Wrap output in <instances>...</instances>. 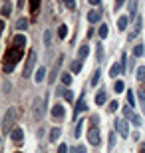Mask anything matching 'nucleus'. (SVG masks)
<instances>
[{
    "instance_id": "38",
    "label": "nucleus",
    "mask_w": 145,
    "mask_h": 153,
    "mask_svg": "<svg viewBox=\"0 0 145 153\" xmlns=\"http://www.w3.org/2000/svg\"><path fill=\"white\" fill-rule=\"evenodd\" d=\"M12 70H14V64H10V62H4V72H6V74H10Z\"/></svg>"
},
{
    "instance_id": "35",
    "label": "nucleus",
    "mask_w": 145,
    "mask_h": 153,
    "mask_svg": "<svg viewBox=\"0 0 145 153\" xmlns=\"http://www.w3.org/2000/svg\"><path fill=\"white\" fill-rule=\"evenodd\" d=\"M38 8H40V0H30V10L36 12Z\"/></svg>"
},
{
    "instance_id": "39",
    "label": "nucleus",
    "mask_w": 145,
    "mask_h": 153,
    "mask_svg": "<svg viewBox=\"0 0 145 153\" xmlns=\"http://www.w3.org/2000/svg\"><path fill=\"white\" fill-rule=\"evenodd\" d=\"M64 97H66L68 102H72V100H74V91L72 90H66V91H64Z\"/></svg>"
},
{
    "instance_id": "3",
    "label": "nucleus",
    "mask_w": 145,
    "mask_h": 153,
    "mask_svg": "<svg viewBox=\"0 0 145 153\" xmlns=\"http://www.w3.org/2000/svg\"><path fill=\"white\" fill-rule=\"evenodd\" d=\"M36 60H38V56H36V52L32 50L28 54V60H26V66H24V72H22L24 78H30V76H32L34 68H36Z\"/></svg>"
},
{
    "instance_id": "12",
    "label": "nucleus",
    "mask_w": 145,
    "mask_h": 153,
    "mask_svg": "<svg viewBox=\"0 0 145 153\" xmlns=\"http://www.w3.org/2000/svg\"><path fill=\"white\" fill-rule=\"evenodd\" d=\"M24 44H26V36H22V34L14 36V48H20V50H22Z\"/></svg>"
},
{
    "instance_id": "7",
    "label": "nucleus",
    "mask_w": 145,
    "mask_h": 153,
    "mask_svg": "<svg viewBox=\"0 0 145 153\" xmlns=\"http://www.w3.org/2000/svg\"><path fill=\"white\" fill-rule=\"evenodd\" d=\"M88 141L91 143V145H95V147H97V145H100V131H97V127H91V129L88 131Z\"/></svg>"
},
{
    "instance_id": "28",
    "label": "nucleus",
    "mask_w": 145,
    "mask_h": 153,
    "mask_svg": "<svg viewBox=\"0 0 145 153\" xmlns=\"http://www.w3.org/2000/svg\"><path fill=\"white\" fill-rule=\"evenodd\" d=\"M82 129H84V119H80V123L76 125V133H74V137H80V135H82Z\"/></svg>"
},
{
    "instance_id": "47",
    "label": "nucleus",
    "mask_w": 145,
    "mask_h": 153,
    "mask_svg": "<svg viewBox=\"0 0 145 153\" xmlns=\"http://www.w3.org/2000/svg\"><path fill=\"white\" fill-rule=\"evenodd\" d=\"M141 153H145V143H143V145H141Z\"/></svg>"
},
{
    "instance_id": "42",
    "label": "nucleus",
    "mask_w": 145,
    "mask_h": 153,
    "mask_svg": "<svg viewBox=\"0 0 145 153\" xmlns=\"http://www.w3.org/2000/svg\"><path fill=\"white\" fill-rule=\"evenodd\" d=\"M117 108H119V103H117V102H112V103H109V111H117Z\"/></svg>"
},
{
    "instance_id": "22",
    "label": "nucleus",
    "mask_w": 145,
    "mask_h": 153,
    "mask_svg": "<svg viewBox=\"0 0 145 153\" xmlns=\"http://www.w3.org/2000/svg\"><path fill=\"white\" fill-rule=\"evenodd\" d=\"M16 28L18 30H26L28 28V20H26V18H20V20L16 22Z\"/></svg>"
},
{
    "instance_id": "44",
    "label": "nucleus",
    "mask_w": 145,
    "mask_h": 153,
    "mask_svg": "<svg viewBox=\"0 0 145 153\" xmlns=\"http://www.w3.org/2000/svg\"><path fill=\"white\" fill-rule=\"evenodd\" d=\"M123 2H125V0H115V6H113V10H119V8L123 6Z\"/></svg>"
},
{
    "instance_id": "27",
    "label": "nucleus",
    "mask_w": 145,
    "mask_h": 153,
    "mask_svg": "<svg viewBox=\"0 0 145 153\" xmlns=\"http://www.w3.org/2000/svg\"><path fill=\"white\" fill-rule=\"evenodd\" d=\"M123 115L131 119V117L135 115V114H133V108H131V105H125V108H123Z\"/></svg>"
},
{
    "instance_id": "19",
    "label": "nucleus",
    "mask_w": 145,
    "mask_h": 153,
    "mask_svg": "<svg viewBox=\"0 0 145 153\" xmlns=\"http://www.w3.org/2000/svg\"><path fill=\"white\" fill-rule=\"evenodd\" d=\"M60 127H54V129L50 131V141H58V139H60Z\"/></svg>"
},
{
    "instance_id": "25",
    "label": "nucleus",
    "mask_w": 145,
    "mask_h": 153,
    "mask_svg": "<svg viewBox=\"0 0 145 153\" xmlns=\"http://www.w3.org/2000/svg\"><path fill=\"white\" fill-rule=\"evenodd\" d=\"M58 36H60L62 40H64V38L68 36V26H66V24H62L60 28H58Z\"/></svg>"
},
{
    "instance_id": "33",
    "label": "nucleus",
    "mask_w": 145,
    "mask_h": 153,
    "mask_svg": "<svg viewBox=\"0 0 145 153\" xmlns=\"http://www.w3.org/2000/svg\"><path fill=\"white\" fill-rule=\"evenodd\" d=\"M100 84V70H95V74L91 76V85H97Z\"/></svg>"
},
{
    "instance_id": "30",
    "label": "nucleus",
    "mask_w": 145,
    "mask_h": 153,
    "mask_svg": "<svg viewBox=\"0 0 145 153\" xmlns=\"http://www.w3.org/2000/svg\"><path fill=\"white\" fill-rule=\"evenodd\" d=\"M72 72H74V74H80V72H82V62L76 60V62L72 64Z\"/></svg>"
},
{
    "instance_id": "17",
    "label": "nucleus",
    "mask_w": 145,
    "mask_h": 153,
    "mask_svg": "<svg viewBox=\"0 0 145 153\" xmlns=\"http://www.w3.org/2000/svg\"><path fill=\"white\" fill-rule=\"evenodd\" d=\"M100 18H101V14H100V12H95V10H89V12H88V20H89L91 24H94V22H97Z\"/></svg>"
},
{
    "instance_id": "15",
    "label": "nucleus",
    "mask_w": 145,
    "mask_h": 153,
    "mask_svg": "<svg viewBox=\"0 0 145 153\" xmlns=\"http://www.w3.org/2000/svg\"><path fill=\"white\" fill-rule=\"evenodd\" d=\"M137 14V0H129V18H135Z\"/></svg>"
},
{
    "instance_id": "20",
    "label": "nucleus",
    "mask_w": 145,
    "mask_h": 153,
    "mask_svg": "<svg viewBox=\"0 0 145 153\" xmlns=\"http://www.w3.org/2000/svg\"><path fill=\"white\" fill-rule=\"evenodd\" d=\"M44 46H46V48H50V46H52V32H50V30H46V32H44Z\"/></svg>"
},
{
    "instance_id": "32",
    "label": "nucleus",
    "mask_w": 145,
    "mask_h": 153,
    "mask_svg": "<svg viewBox=\"0 0 145 153\" xmlns=\"http://www.w3.org/2000/svg\"><path fill=\"white\" fill-rule=\"evenodd\" d=\"M64 6H66L68 10H74L76 8V0H64Z\"/></svg>"
},
{
    "instance_id": "13",
    "label": "nucleus",
    "mask_w": 145,
    "mask_h": 153,
    "mask_svg": "<svg viewBox=\"0 0 145 153\" xmlns=\"http://www.w3.org/2000/svg\"><path fill=\"white\" fill-rule=\"evenodd\" d=\"M46 78V68H38L36 70V76H34V79H36V84H42Z\"/></svg>"
},
{
    "instance_id": "8",
    "label": "nucleus",
    "mask_w": 145,
    "mask_h": 153,
    "mask_svg": "<svg viewBox=\"0 0 145 153\" xmlns=\"http://www.w3.org/2000/svg\"><path fill=\"white\" fill-rule=\"evenodd\" d=\"M139 30H141V16L135 18V22H133V28H131V32L127 34V40H133L137 38V34H139Z\"/></svg>"
},
{
    "instance_id": "11",
    "label": "nucleus",
    "mask_w": 145,
    "mask_h": 153,
    "mask_svg": "<svg viewBox=\"0 0 145 153\" xmlns=\"http://www.w3.org/2000/svg\"><path fill=\"white\" fill-rule=\"evenodd\" d=\"M10 137H12V141H14V143H20V141H22V137H24V131L20 129V127H16V129H12Z\"/></svg>"
},
{
    "instance_id": "6",
    "label": "nucleus",
    "mask_w": 145,
    "mask_h": 153,
    "mask_svg": "<svg viewBox=\"0 0 145 153\" xmlns=\"http://www.w3.org/2000/svg\"><path fill=\"white\" fill-rule=\"evenodd\" d=\"M64 117H66V109H64V105H62V103H56V105L52 108V119H54V121H62Z\"/></svg>"
},
{
    "instance_id": "46",
    "label": "nucleus",
    "mask_w": 145,
    "mask_h": 153,
    "mask_svg": "<svg viewBox=\"0 0 145 153\" xmlns=\"http://www.w3.org/2000/svg\"><path fill=\"white\" fill-rule=\"evenodd\" d=\"M88 2H89V4H94V6H95V4H100L101 0H88Z\"/></svg>"
},
{
    "instance_id": "4",
    "label": "nucleus",
    "mask_w": 145,
    "mask_h": 153,
    "mask_svg": "<svg viewBox=\"0 0 145 153\" xmlns=\"http://www.w3.org/2000/svg\"><path fill=\"white\" fill-rule=\"evenodd\" d=\"M22 50H20V48H10V50L6 52V60L4 62H10V64H14V66H16L18 62H20V60H22Z\"/></svg>"
},
{
    "instance_id": "43",
    "label": "nucleus",
    "mask_w": 145,
    "mask_h": 153,
    "mask_svg": "<svg viewBox=\"0 0 145 153\" xmlns=\"http://www.w3.org/2000/svg\"><path fill=\"white\" fill-rule=\"evenodd\" d=\"M58 153H68V145L66 143H62L60 147H58Z\"/></svg>"
},
{
    "instance_id": "9",
    "label": "nucleus",
    "mask_w": 145,
    "mask_h": 153,
    "mask_svg": "<svg viewBox=\"0 0 145 153\" xmlns=\"http://www.w3.org/2000/svg\"><path fill=\"white\" fill-rule=\"evenodd\" d=\"M62 62H64V58H58L56 60V64H54V68H52V72H50V76H48V82H54V79L58 78V72H60V66H62Z\"/></svg>"
},
{
    "instance_id": "31",
    "label": "nucleus",
    "mask_w": 145,
    "mask_h": 153,
    "mask_svg": "<svg viewBox=\"0 0 145 153\" xmlns=\"http://www.w3.org/2000/svg\"><path fill=\"white\" fill-rule=\"evenodd\" d=\"M137 79H139V82H145V66L137 68Z\"/></svg>"
},
{
    "instance_id": "41",
    "label": "nucleus",
    "mask_w": 145,
    "mask_h": 153,
    "mask_svg": "<svg viewBox=\"0 0 145 153\" xmlns=\"http://www.w3.org/2000/svg\"><path fill=\"white\" fill-rule=\"evenodd\" d=\"M10 4H4V8H2V14H4V16H8V14H10Z\"/></svg>"
},
{
    "instance_id": "36",
    "label": "nucleus",
    "mask_w": 145,
    "mask_h": 153,
    "mask_svg": "<svg viewBox=\"0 0 145 153\" xmlns=\"http://www.w3.org/2000/svg\"><path fill=\"white\" fill-rule=\"evenodd\" d=\"M107 143H109V149L115 147V131H112V133H109V141H107Z\"/></svg>"
},
{
    "instance_id": "1",
    "label": "nucleus",
    "mask_w": 145,
    "mask_h": 153,
    "mask_svg": "<svg viewBox=\"0 0 145 153\" xmlns=\"http://www.w3.org/2000/svg\"><path fill=\"white\" fill-rule=\"evenodd\" d=\"M16 121V108H8L4 114V119H2V131L6 133H12V123Z\"/></svg>"
},
{
    "instance_id": "14",
    "label": "nucleus",
    "mask_w": 145,
    "mask_h": 153,
    "mask_svg": "<svg viewBox=\"0 0 145 153\" xmlns=\"http://www.w3.org/2000/svg\"><path fill=\"white\" fill-rule=\"evenodd\" d=\"M129 20H131V18H129V16H121V18H119V20H117V28H119V30H121V32H123V30L127 28Z\"/></svg>"
},
{
    "instance_id": "16",
    "label": "nucleus",
    "mask_w": 145,
    "mask_h": 153,
    "mask_svg": "<svg viewBox=\"0 0 145 153\" xmlns=\"http://www.w3.org/2000/svg\"><path fill=\"white\" fill-rule=\"evenodd\" d=\"M95 103H97V105H103V103H106V90L97 91V96H95Z\"/></svg>"
},
{
    "instance_id": "45",
    "label": "nucleus",
    "mask_w": 145,
    "mask_h": 153,
    "mask_svg": "<svg viewBox=\"0 0 145 153\" xmlns=\"http://www.w3.org/2000/svg\"><path fill=\"white\" fill-rule=\"evenodd\" d=\"M74 153H86V147L84 145H78V147L74 149Z\"/></svg>"
},
{
    "instance_id": "48",
    "label": "nucleus",
    "mask_w": 145,
    "mask_h": 153,
    "mask_svg": "<svg viewBox=\"0 0 145 153\" xmlns=\"http://www.w3.org/2000/svg\"><path fill=\"white\" fill-rule=\"evenodd\" d=\"M18 4H22V0H18Z\"/></svg>"
},
{
    "instance_id": "24",
    "label": "nucleus",
    "mask_w": 145,
    "mask_h": 153,
    "mask_svg": "<svg viewBox=\"0 0 145 153\" xmlns=\"http://www.w3.org/2000/svg\"><path fill=\"white\" fill-rule=\"evenodd\" d=\"M86 109H88V105L84 103V100H80V103L76 105V115H80L82 111H86Z\"/></svg>"
},
{
    "instance_id": "2",
    "label": "nucleus",
    "mask_w": 145,
    "mask_h": 153,
    "mask_svg": "<svg viewBox=\"0 0 145 153\" xmlns=\"http://www.w3.org/2000/svg\"><path fill=\"white\" fill-rule=\"evenodd\" d=\"M44 111H46V103L42 97H36L32 102V117L36 119V121H40V119L44 117Z\"/></svg>"
},
{
    "instance_id": "26",
    "label": "nucleus",
    "mask_w": 145,
    "mask_h": 153,
    "mask_svg": "<svg viewBox=\"0 0 145 153\" xmlns=\"http://www.w3.org/2000/svg\"><path fill=\"white\" fill-rule=\"evenodd\" d=\"M62 84H66V85H70V84H72V74L64 72V74H62Z\"/></svg>"
},
{
    "instance_id": "10",
    "label": "nucleus",
    "mask_w": 145,
    "mask_h": 153,
    "mask_svg": "<svg viewBox=\"0 0 145 153\" xmlns=\"http://www.w3.org/2000/svg\"><path fill=\"white\" fill-rule=\"evenodd\" d=\"M123 66H125V64H113L112 66V70H109V76H112V78H117V76L121 74V72H125V70H123Z\"/></svg>"
},
{
    "instance_id": "29",
    "label": "nucleus",
    "mask_w": 145,
    "mask_h": 153,
    "mask_svg": "<svg viewBox=\"0 0 145 153\" xmlns=\"http://www.w3.org/2000/svg\"><path fill=\"white\" fill-rule=\"evenodd\" d=\"M88 54H89V48H88V46H82V48H80V60L88 58Z\"/></svg>"
},
{
    "instance_id": "34",
    "label": "nucleus",
    "mask_w": 145,
    "mask_h": 153,
    "mask_svg": "<svg viewBox=\"0 0 145 153\" xmlns=\"http://www.w3.org/2000/svg\"><path fill=\"white\" fill-rule=\"evenodd\" d=\"M95 50H97V62H101V60H103V46L97 44V48H95Z\"/></svg>"
},
{
    "instance_id": "37",
    "label": "nucleus",
    "mask_w": 145,
    "mask_h": 153,
    "mask_svg": "<svg viewBox=\"0 0 145 153\" xmlns=\"http://www.w3.org/2000/svg\"><path fill=\"white\" fill-rule=\"evenodd\" d=\"M106 36H107V26H106V24H101V26H100V38H106Z\"/></svg>"
},
{
    "instance_id": "40",
    "label": "nucleus",
    "mask_w": 145,
    "mask_h": 153,
    "mask_svg": "<svg viewBox=\"0 0 145 153\" xmlns=\"http://www.w3.org/2000/svg\"><path fill=\"white\" fill-rule=\"evenodd\" d=\"M131 123L139 127V125H141V117H139V115H133V117H131Z\"/></svg>"
},
{
    "instance_id": "21",
    "label": "nucleus",
    "mask_w": 145,
    "mask_h": 153,
    "mask_svg": "<svg viewBox=\"0 0 145 153\" xmlns=\"http://www.w3.org/2000/svg\"><path fill=\"white\" fill-rule=\"evenodd\" d=\"M127 105L135 108V94H133L131 90H127Z\"/></svg>"
},
{
    "instance_id": "23",
    "label": "nucleus",
    "mask_w": 145,
    "mask_h": 153,
    "mask_svg": "<svg viewBox=\"0 0 145 153\" xmlns=\"http://www.w3.org/2000/svg\"><path fill=\"white\" fill-rule=\"evenodd\" d=\"M113 90H115V91H117V94H121V91H123V90H125V84H123L121 79H117L115 84H113Z\"/></svg>"
},
{
    "instance_id": "18",
    "label": "nucleus",
    "mask_w": 145,
    "mask_h": 153,
    "mask_svg": "<svg viewBox=\"0 0 145 153\" xmlns=\"http://www.w3.org/2000/svg\"><path fill=\"white\" fill-rule=\"evenodd\" d=\"M143 54H145V46H143V44H137V46L133 48V56H135V58H141Z\"/></svg>"
},
{
    "instance_id": "5",
    "label": "nucleus",
    "mask_w": 145,
    "mask_h": 153,
    "mask_svg": "<svg viewBox=\"0 0 145 153\" xmlns=\"http://www.w3.org/2000/svg\"><path fill=\"white\" fill-rule=\"evenodd\" d=\"M115 127H117V133L121 137H127L129 135V121L127 119H117V123H115Z\"/></svg>"
}]
</instances>
